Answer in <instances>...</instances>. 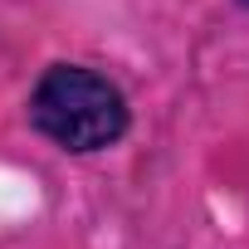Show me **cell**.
Listing matches in <instances>:
<instances>
[{
    "label": "cell",
    "instance_id": "7a4b0ae2",
    "mask_svg": "<svg viewBox=\"0 0 249 249\" xmlns=\"http://www.w3.org/2000/svg\"><path fill=\"white\" fill-rule=\"evenodd\" d=\"M239 5H249V0H239Z\"/></svg>",
    "mask_w": 249,
    "mask_h": 249
},
{
    "label": "cell",
    "instance_id": "6da1fadb",
    "mask_svg": "<svg viewBox=\"0 0 249 249\" xmlns=\"http://www.w3.org/2000/svg\"><path fill=\"white\" fill-rule=\"evenodd\" d=\"M30 122L59 152L88 157V152H107L127 137L132 112H127L122 88L107 73H98L88 64H49L39 73V83L30 88Z\"/></svg>",
    "mask_w": 249,
    "mask_h": 249
}]
</instances>
